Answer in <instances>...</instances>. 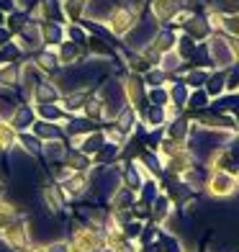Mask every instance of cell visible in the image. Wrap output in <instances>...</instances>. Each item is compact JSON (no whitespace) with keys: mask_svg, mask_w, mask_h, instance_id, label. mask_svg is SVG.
Returning a JSON list of instances; mask_svg holds the SVG:
<instances>
[{"mask_svg":"<svg viewBox=\"0 0 239 252\" xmlns=\"http://www.w3.org/2000/svg\"><path fill=\"white\" fill-rule=\"evenodd\" d=\"M67 250H70V247H67V245H60V242H54V245L49 247V252H67Z\"/></svg>","mask_w":239,"mask_h":252,"instance_id":"1","label":"cell"}]
</instances>
